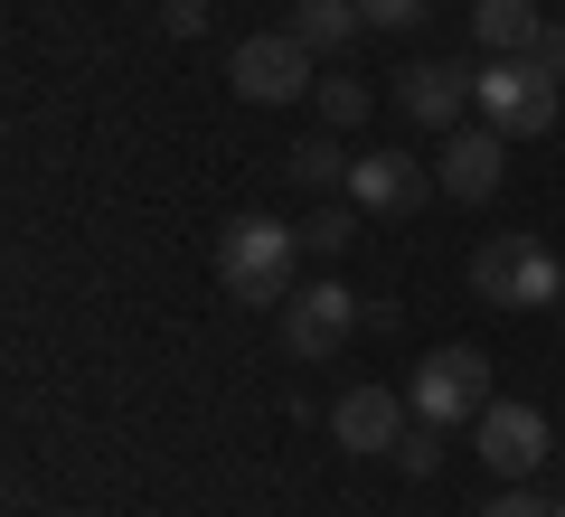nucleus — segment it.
Here are the masks:
<instances>
[{"label":"nucleus","mask_w":565,"mask_h":517,"mask_svg":"<svg viewBox=\"0 0 565 517\" xmlns=\"http://www.w3.org/2000/svg\"><path fill=\"white\" fill-rule=\"evenodd\" d=\"M217 282L236 301H292V292H302V226H282V217H226Z\"/></svg>","instance_id":"obj_1"},{"label":"nucleus","mask_w":565,"mask_h":517,"mask_svg":"<svg viewBox=\"0 0 565 517\" xmlns=\"http://www.w3.org/2000/svg\"><path fill=\"white\" fill-rule=\"evenodd\" d=\"M471 292L500 301V311H556L565 301V263L546 255L537 236H490L471 255Z\"/></svg>","instance_id":"obj_2"},{"label":"nucleus","mask_w":565,"mask_h":517,"mask_svg":"<svg viewBox=\"0 0 565 517\" xmlns=\"http://www.w3.org/2000/svg\"><path fill=\"white\" fill-rule=\"evenodd\" d=\"M556 114H565V76H546L537 57H490L481 66V122H500L509 141L556 132Z\"/></svg>","instance_id":"obj_3"},{"label":"nucleus","mask_w":565,"mask_h":517,"mask_svg":"<svg viewBox=\"0 0 565 517\" xmlns=\"http://www.w3.org/2000/svg\"><path fill=\"white\" fill-rule=\"evenodd\" d=\"M405 405H415V423H481L490 414V358L481 348H434V358L415 367V386H405Z\"/></svg>","instance_id":"obj_4"},{"label":"nucleus","mask_w":565,"mask_h":517,"mask_svg":"<svg viewBox=\"0 0 565 517\" xmlns=\"http://www.w3.org/2000/svg\"><path fill=\"white\" fill-rule=\"evenodd\" d=\"M226 85H236L245 104H292V95H311V47L292 39V29H264V39H245L236 57H226Z\"/></svg>","instance_id":"obj_5"},{"label":"nucleus","mask_w":565,"mask_h":517,"mask_svg":"<svg viewBox=\"0 0 565 517\" xmlns=\"http://www.w3.org/2000/svg\"><path fill=\"white\" fill-rule=\"evenodd\" d=\"M500 170H509V132L500 122H452L444 151H434V180H444V198H462V207H481L490 189H500Z\"/></svg>","instance_id":"obj_6"},{"label":"nucleus","mask_w":565,"mask_h":517,"mask_svg":"<svg viewBox=\"0 0 565 517\" xmlns=\"http://www.w3.org/2000/svg\"><path fill=\"white\" fill-rule=\"evenodd\" d=\"M434 189L444 180H434L424 160H405V151H359L349 160V207H367V217H415Z\"/></svg>","instance_id":"obj_7"},{"label":"nucleus","mask_w":565,"mask_h":517,"mask_svg":"<svg viewBox=\"0 0 565 517\" xmlns=\"http://www.w3.org/2000/svg\"><path fill=\"white\" fill-rule=\"evenodd\" d=\"M349 330H359V292L349 282H302V292L282 301V348L292 358H330Z\"/></svg>","instance_id":"obj_8"},{"label":"nucleus","mask_w":565,"mask_h":517,"mask_svg":"<svg viewBox=\"0 0 565 517\" xmlns=\"http://www.w3.org/2000/svg\"><path fill=\"white\" fill-rule=\"evenodd\" d=\"M471 433H481V461H490L500 480H527V471H537L546 452H556L546 414H537V405H519V396H490V414L471 423Z\"/></svg>","instance_id":"obj_9"},{"label":"nucleus","mask_w":565,"mask_h":517,"mask_svg":"<svg viewBox=\"0 0 565 517\" xmlns=\"http://www.w3.org/2000/svg\"><path fill=\"white\" fill-rule=\"evenodd\" d=\"M396 104L415 122H434V132H452L462 122V104H481V66H462V57H415L396 76Z\"/></svg>","instance_id":"obj_10"},{"label":"nucleus","mask_w":565,"mask_h":517,"mask_svg":"<svg viewBox=\"0 0 565 517\" xmlns=\"http://www.w3.org/2000/svg\"><path fill=\"white\" fill-rule=\"evenodd\" d=\"M405 414H415V405L386 396V386H349V396L330 405V433H340V452H396Z\"/></svg>","instance_id":"obj_11"},{"label":"nucleus","mask_w":565,"mask_h":517,"mask_svg":"<svg viewBox=\"0 0 565 517\" xmlns=\"http://www.w3.org/2000/svg\"><path fill=\"white\" fill-rule=\"evenodd\" d=\"M537 29H546L537 0H471V39H481L490 57H527V47H537Z\"/></svg>","instance_id":"obj_12"},{"label":"nucleus","mask_w":565,"mask_h":517,"mask_svg":"<svg viewBox=\"0 0 565 517\" xmlns=\"http://www.w3.org/2000/svg\"><path fill=\"white\" fill-rule=\"evenodd\" d=\"M282 29H292L311 57H330V47H349L367 20H359V0H292V20H282Z\"/></svg>","instance_id":"obj_13"},{"label":"nucleus","mask_w":565,"mask_h":517,"mask_svg":"<svg viewBox=\"0 0 565 517\" xmlns=\"http://www.w3.org/2000/svg\"><path fill=\"white\" fill-rule=\"evenodd\" d=\"M292 189H349V160H340V141H292Z\"/></svg>","instance_id":"obj_14"},{"label":"nucleus","mask_w":565,"mask_h":517,"mask_svg":"<svg viewBox=\"0 0 565 517\" xmlns=\"http://www.w3.org/2000/svg\"><path fill=\"white\" fill-rule=\"evenodd\" d=\"M386 461H396L405 480H434V471H444V423H405V442Z\"/></svg>","instance_id":"obj_15"},{"label":"nucleus","mask_w":565,"mask_h":517,"mask_svg":"<svg viewBox=\"0 0 565 517\" xmlns=\"http://www.w3.org/2000/svg\"><path fill=\"white\" fill-rule=\"evenodd\" d=\"M367 207H321V217H302V255H340L349 236H359Z\"/></svg>","instance_id":"obj_16"},{"label":"nucleus","mask_w":565,"mask_h":517,"mask_svg":"<svg viewBox=\"0 0 565 517\" xmlns=\"http://www.w3.org/2000/svg\"><path fill=\"white\" fill-rule=\"evenodd\" d=\"M311 95H321V114L340 122V132H349V122H367V85H359V76H321Z\"/></svg>","instance_id":"obj_17"},{"label":"nucleus","mask_w":565,"mask_h":517,"mask_svg":"<svg viewBox=\"0 0 565 517\" xmlns=\"http://www.w3.org/2000/svg\"><path fill=\"white\" fill-rule=\"evenodd\" d=\"M481 517H556V498H537L527 480H500V498H490Z\"/></svg>","instance_id":"obj_18"},{"label":"nucleus","mask_w":565,"mask_h":517,"mask_svg":"<svg viewBox=\"0 0 565 517\" xmlns=\"http://www.w3.org/2000/svg\"><path fill=\"white\" fill-rule=\"evenodd\" d=\"M424 10H434V0H359V20H367V29H415Z\"/></svg>","instance_id":"obj_19"},{"label":"nucleus","mask_w":565,"mask_h":517,"mask_svg":"<svg viewBox=\"0 0 565 517\" xmlns=\"http://www.w3.org/2000/svg\"><path fill=\"white\" fill-rule=\"evenodd\" d=\"M527 57H537L546 76H565V20H546V29H537V47H527Z\"/></svg>","instance_id":"obj_20"},{"label":"nucleus","mask_w":565,"mask_h":517,"mask_svg":"<svg viewBox=\"0 0 565 517\" xmlns=\"http://www.w3.org/2000/svg\"><path fill=\"white\" fill-rule=\"evenodd\" d=\"M199 20H207V0H170V10H161L170 39H199Z\"/></svg>","instance_id":"obj_21"},{"label":"nucleus","mask_w":565,"mask_h":517,"mask_svg":"<svg viewBox=\"0 0 565 517\" xmlns=\"http://www.w3.org/2000/svg\"><path fill=\"white\" fill-rule=\"evenodd\" d=\"M57 517H76V508H57Z\"/></svg>","instance_id":"obj_22"},{"label":"nucleus","mask_w":565,"mask_h":517,"mask_svg":"<svg viewBox=\"0 0 565 517\" xmlns=\"http://www.w3.org/2000/svg\"><path fill=\"white\" fill-rule=\"evenodd\" d=\"M556 517H565V498H556Z\"/></svg>","instance_id":"obj_23"},{"label":"nucleus","mask_w":565,"mask_h":517,"mask_svg":"<svg viewBox=\"0 0 565 517\" xmlns=\"http://www.w3.org/2000/svg\"><path fill=\"white\" fill-rule=\"evenodd\" d=\"M556 311H565V301H556Z\"/></svg>","instance_id":"obj_24"}]
</instances>
